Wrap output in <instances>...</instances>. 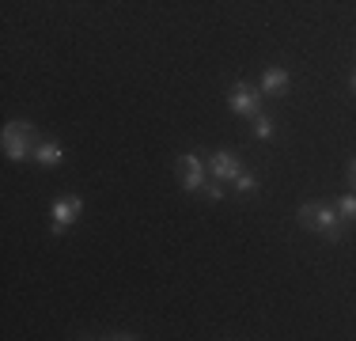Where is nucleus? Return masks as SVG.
Segmentation results:
<instances>
[{"instance_id":"f03ea898","label":"nucleus","mask_w":356,"mask_h":341,"mask_svg":"<svg viewBox=\"0 0 356 341\" xmlns=\"http://www.w3.org/2000/svg\"><path fill=\"white\" fill-rule=\"evenodd\" d=\"M0 144H4V156L12 164H23V159H35V125L31 122H8L4 133H0Z\"/></svg>"},{"instance_id":"f257e3e1","label":"nucleus","mask_w":356,"mask_h":341,"mask_svg":"<svg viewBox=\"0 0 356 341\" xmlns=\"http://www.w3.org/2000/svg\"><path fill=\"white\" fill-rule=\"evenodd\" d=\"M296 220H300L303 228H311V232L326 235L330 243H341V228H345V220L337 216V205H326V201H307V205H300Z\"/></svg>"},{"instance_id":"4468645a","label":"nucleus","mask_w":356,"mask_h":341,"mask_svg":"<svg viewBox=\"0 0 356 341\" xmlns=\"http://www.w3.org/2000/svg\"><path fill=\"white\" fill-rule=\"evenodd\" d=\"M353 91H356V72H353Z\"/></svg>"},{"instance_id":"6e6552de","label":"nucleus","mask_w":356,"mask_h":341,"mask_svg":"<svg viewBox=\"0 0 356 341\" xmlns=\"http://www.w3.org/2000/svg\"><path fill=\"white\" fill-rule=\"evenodd\" d=\"M35 159H38L42 167H57V164L65 159V148H61L57 141H42L38 148H35Z\"/></svg>"},{"instance_id":"9d476101","label":"nucleus","mask_w":356,"mask_h":341,"mask_svg":"<svg viewBox=\"0 0 356 341\" xmlns=\"http://www.w3.org/2000/svg\"><path fill=\"white\" fill-rule=\"evenodd\" d=\"M254 136H258V141H269V136H273V118H266V114L254 118Z\"/></svg>"},{"instance_id":"20e7f679","label":"nucleus","mask_w":356,"mask_h":341,"mask_svg":"<svg viewBox=\"0 0 356 341\" xmlns=\"http://www.w3.org/2000/svg\"><path fill=\"white\" fill-rule=\"evenodd\" d=\"M178 167H182V190L186 193H197L205 186V159L197 152H182L178 156Z\"/></svg>"},{"instance_id":"39448f33","label":"nucleus","mask_w":356,"mask_h":341,"mask_svg":"<svg viewBox=\"0 0 356 341\" xmlns=\"http://www.w3.org/2000/svg\"><path fill=\"white\" fill-rule=\"evenodd\" d=\"M258 102H261V91H254L250 84H243V80L235 84L232 95H227V106L243 118H258Z\"/></svg>"},{"instance_id":"9b49d317","label":"nucleus","mask_w":356,"mask_h":341,"mask_svg":"<svg viewBox=\"0 0 356 341\" xmlns=\"http://www.w3.org/2000/svg\"><path fill=\"white\" fill-rule=\"evenodd\" d=\"M235 190H239V193H254V190H258V178H254L250 170H239V175H235Z\"/></svg>"},{"instance_id":"423d86ee","label":"nucleus","mask_w":356,"mask_h":341,"mask_svg":"<svg viewBox=\"0 0 356 341\" xmlns=\"http://www.w3.org/2000/svg\"><path fill=\"white\" fill-rule=\"evenodd\" d=\"M239 170H243L239 156H235V152H227V148L213 152V159H209V175H213L216 182H235V175H239Z\"/></svg>"},{"instance_id":"0eeeda50","label":"nucleus","mask_w":356,"mask_h":341,"mask_svg":"<svg viewBox=\"0 0 356 341\" xmlns=\"http://www.w3.org/2000/svg\"><path fill=\"white\" fill-rule=\"evenodd\" d=\"M288 84H292V72H288V68H266V72H261V91H266V95H284Z\"/></svg>"},{"instance_id":"ddd939ff","label":"nucleus","mask_w":356,"mask_h":341,"mask_svg":"<svg viewBox=\"0 0 356 341\" xmlns=\"http://www.w3.org/2000/svg\"><path fill=\"white\" fill-rule=\"evenodd\" d=\"M349 178H353V182H356V159H353V164H349Z\"/></svg>"},{"instance_id":"1a4fd4ad","label":"nucleus","mask_w":356,"mask_h":341,"mask_svg":"<svg viewBox=\"0 0 356 341\" xmlns=\"http://www.w3.org/2000/svg\"><path fill=\"white\" fill-rule=\"evenodd\" d=\"M337 216H341L345 224H356V193H345V198L337 201Z\"/></svg>"},{"instance_id":"7ed1b4c3","label":"nucleus","mask_w":356,"mask_h":341,"mask_svg":"<svg viewBox=\"0 0 356 341\" xmlns=\"http://www.w3.org/2000/svg\"><path fill=\"white\" fill-rule=\"evenodd\" d=\"M80 212H83V198H76V193H69V198H57L54 205H49V228H54V235L69 232Z\"/></svg>"},{"instance_id":"f8f14e48","label":"nucleus","mask_w":356,"mask_h":341,"mask_svg":"<svg viewBox=\"0 0 356 341\" xmlns=\"http://www.w3.org/2000/svg\"><path fill=\"white\" fill-rule=\"evenodd\" d=\"M201 190H205V198H209V201H220V198H224V186H220V182H213V186H201Z\"/></svg>"}]
</instances>
